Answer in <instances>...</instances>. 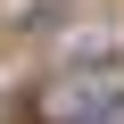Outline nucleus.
Masks as SVG:
<instances>
[{"mask_svg": "<svg viewBox=\"0 0 124 124\" xmlns=\"http://www.w3.org/2000/svg\"><path fill=\"white\" fill-rule=\"evenodd\" d=\"M41 124H124V75L66 66L58 83H41Z\"/></svg>", "mask_w": 124, "mask_h": 124, "instance_id": "f257e3e1", "label": "nucleus"}]
</instances>
